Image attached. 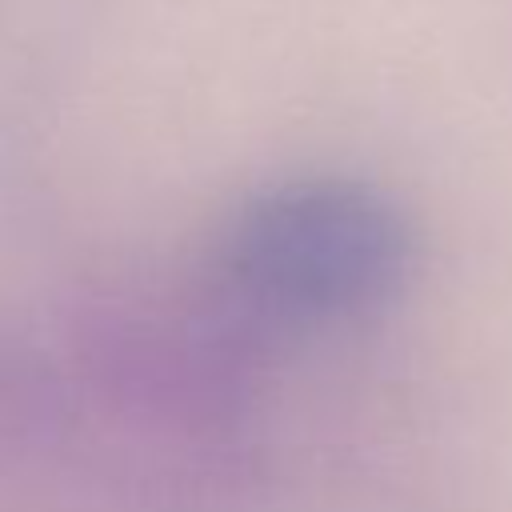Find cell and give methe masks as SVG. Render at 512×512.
Masks as SVG:
<instances>
[{
  "instance_id": "cell-1",
  "label": "cell",
  "mask_w": 512,
  "mask_h": 512,
  "mask_svg": "<svg viewBox=\"0 0 512 512\" xmlns=\"http://www.w3.org/2000/svg\"><path fill=\"white\" fill-rule=\"evenodd\" d=\"M404 228L388 204L352 184H296L256 200L232 228V288L268 316L320 320L360 312L404 272Z\"/></svg>"
}]
</instances>
